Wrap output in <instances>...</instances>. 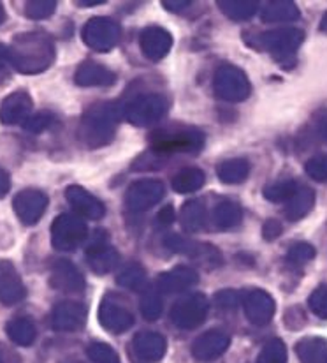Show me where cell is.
Instances as JSON below:
<instances>
[{
    "mask_svg": "<svg viewBox=\"0 0 327 363\" xmlns=\"http://www.w3.org/2000/svg\"><path fill=\"white\" fill-rule=\"evenodd\" d=\"M78 318H79L78 308L71 307V305H62V307H58V311L54 312V326L60 330L74 328Z\"/></svg>",
    "mask_w": 327,
    "mask_h": 363,
    "instance_id": "ba28073f",
    "label": "cell"
},
{
    "mask_svg": "<svg viewBox=\"0 0 327 363\" xmlns=\"http://www.w3.org/2000/svg\"><path fill=\"white\" fill-rule=\"evenodd\" d=\"M53 59V50L45 38L35 34L20 35L14 43L13 60L23 72H38L48 67Z\"/></svg>",
    "mask_w": 327,
    "mask_h": 363,
    "instance_id": "6da1fadb",
    "label": "cell"
},
{
    "mask_svg": "<svg viewBox=\"0 0 327 363\" xmlns=\"http://www.w3.org/2000/svg\"><path fill=\"white\" fill-rule=\"evenodd\" d=\"M0 363H13V357L7 353L4 346H0Z\"/></svg>",
    "mask_w": 327,
    "mask_h": 363,
    "instance_id": "2e32d148",
    "label": "cell"
},
{
    "mask_svg": "<svg viewBox=\"0 0 327 363\" xmlns=\"http://www.w3.org/2000/svg\"><path fill=\"white\" fill-rule=\"evenodd\" d=\"M88 354H90V358H92V360L96 363H118L115 354H113L111 350H108L106 346L90 347Z\"/></svg>",
    "mask_w": 327,
    "mask_h": 363,
    "instance_id": "9c48e42d",
    "label": "cell"
},
{
    "mask_svg": "<svg viewBox=\"0 0 327 363\" xmlns=\"http://www.w3.org/2000/svg\"><path fill=\"white\" fill-rule=\"evenodd\" d=\"M28 110H30V99H28L27 94H13V96L7 97L2 103V108H0V121L4 123H16L28 113Z\"/></svg>",
    "mask_w": 327,
    "mask_h": 363,
    "instance_id": "277c9868",
    "label": "cell"
},
{
    "mask_svg": "<svg viewBox=\"0 0 327 363\" xmlns=\"http://www.w3.org/2000/svg\"><path fill=\"white\" fill-rule=\"evenodd\" d=\"M79 231H81V228H79V224L76 220H72L71 217H62L53 226L54 245L60 247V249H69L76 242Z\"/></svg>",
    "mask_w": 327,
    "mask_h": 363,
    "instance_id": "5b68a950",
    "label": "cell"
},
{
    "mask_svg": "<svg viewBox=\"0 0 327 363\" xmlns=\"http://www.w3.org/2000/svg\"><path fill=\"white\" fill-rule=\"evenodd\" d=\"M7 333L20 346H30L35 339V328L27 319H14L7 325Z\"/></svg>",
    "mask_w": 327,
    "mask_h": 363,
    "instance_id": "52a82bcc",
    "label": "cell"
},
{
    "mask_svg": "<svg viewBox=\"0 0 327 363\" xmlns=\"http://www.w3.org/2000/svg\"><path fill=\"white\" fill-rule=\"evenodd\" d=\"M25 296V289L21 286L20 277L14 272L13 264L7 261H0V302L13 305L20 302Z\"/></svg>",
    "mask_w": 327,
    "mask_h": 363,
    "instance_id": "3957f363",
    "label": "cell"
},
{
    "mask_svg": "<svg viewBox=\"0 0 327 363\" xmlns=\"http://www.w3.org/2000/svg\"><path fill=\"white\" fill-rule=\"evenodd\" d=\"M4 21V9H2V6H0V23H2Z\"/></svg>",
    "mask_w": 327,
    "mask_h": 363,
    "instance_id": "e0dca14e",
    "label": "cell"
},
{
    "mask_svg": "<svg viewBox=\"0 0 327 363\" xmlns=\"http://www.w3.org/2000/svg\"><path fill=\"white\" fill-rule=\"evenodd\" d=\"M260 363H285V351L283 347H270L260 358Z\"/></svg>",
    "mask_w": 327,
    "mask_h": 363,
    "instance_id": "7c38bea8",
    "label": "cell"
},
{
    "mask_svg": "<svg viewBox=\"0 0 327 363\" xmlns=\"http://www.w3.org/2000/svg\"><path fill=\"white\" fill-rule=\"evenodd\" d=\"M311 307L317 314L321 315H327V289H319L317 293L311 298Z\"/></svg>",
    "mask_w": 327,
    "mask_h": 363,
    "instance_id": "8fae6325",
    "label": "cell"
},
{
    "mask_svg": "<svg viewBox=\"0 0 327 363\" xmlns=\"http://www.w3.org/2000/svg\"><path fill=\"white\" fill-rule=\"evenodd\" d=\"M310 172H311V175L317 177L319 180H322L324 177H327V157L317 159L315 162H311Z\"/></svg>",
    "mask_w": 327,
    "mask_h": 363,
    "instance_id": "4fadbf2b",
    "label": "cell"
},
{
    "mask_svg": "<svg viewBox=\"0 0 327 363\" xmlns=\"http://www.w3.org/2000/svg\"><path fill=\"white\" fill-rule=\"evenodd\" d=\"M6 48L4 46H0V78H2L4 74H6Z\"/></svg>",
    "mask_w": 327,
    "mask_h": 363,
    "instance_id": "9a60e30c",
    "label": "cell"
},
{
    "mask_svg": "<svg viewBox=\"0 0 327 363\" xmlns=\"http://www.w3.org/2000/svg\"><path fill=\"white\" fill-rule=\"evenodd\" d=\"M7 191H9V177H7V173H4L2 169H0V198H2Z\"/></svg>",
    "mask_w": 327,
    "mask_h": 363,
    "instance_id": "5bb4252c",
    "label": "cell"
},
{
    "mask_svg": "<svg viewBox=\"0 0 327 363\" xmlns=\"http://www.w3.org/2000/svg\"><path fill=\"white\" fill-rule=\"evenodd\" d=\"M297 353L303 363H327V344L324 340H304L297 347Z\"/></svg>",
    "mask_w": 327,
    "mask_h": 363,
    "instance_id": "8992f818",
    "label": "cell"
},
{
    "mask_svg": "<svg viewBox=\"0 0 327 363\" xmlns=\"http://www.w3.org/2000/svg\"><path fill=\"white\" fill-rule=\"evenodd\" d=\"M28 16L32 18H45L48 16V14L53 13V7L54 4L52 2H34V4H28Z\"/></svg>",
    "mask_w": 327,
    "mask_h": 363,
    "instance_id": "30bf717a",
    "label": "cell"
},
{
    "mask_svg": "<svg viewBox=\"0 0 327 363\" xmlns=\"http://www.w3.org/2000/svg\"><path fill=\"white\" fill-rule=\"evenodd\" d=\"M46 206V198L38 191H23L14 199V208L25 224L38 223Z\"/></svg>",
    "mask_w": 327,
    "mask_h": 363,
    "instance_id": "7a4b0ae2",
    "label": "cell"
}]
</instances>
